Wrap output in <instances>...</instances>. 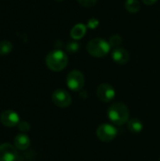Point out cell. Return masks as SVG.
I'll return each instance as SVG.
<instances>
[{"mask_svg":"<svg viewBox=\"0 0 160 161\" xmlns=\"http://www.w3.org/2000/svg\"><path fill=\"white\" fill-rule=\"evenodd\" d=\"M108 115L110 122L117 125H123L129 120V110L127 107L121 102L112 104L108 110Z\"/></svg>","mask_w":160,"mask_h":161,"instance_id":"cell-1","label":"cell"},{"mask_svg":"<svg viewBox=\"0 0 160 161\" xmlns=\"http://www.w3.org/2000/svg\"><path fill=\"white\" fill-rule=\"evenodd\" d=\"M46 66L53 72H60L64 70L68 64V57L61 50L51 51L45 58Z\"/></svg>","mask_w":160,"mask_h":161,"instance_id":"cell-2","label":"cell"},{"mask_svg":"<svg viewBox=\"0 0 160 161\" xmlns=\"http://www.w3.org/2000/svg\"><path fill=\"white\" fill-rule=\"evenodd\" d=\"M111 47L108 42L101 38H95L91 40L87 44L88 53L94 58H103L108 54Z\"/></svg>","mask_w":160,"mask_h":161,"instance_id":"cell-3","label":"cell"},{"mask_svg":"<svg viewBox=\"0 0 160 161\" xmlns=\"http://www.w3.org/2000/svg\"><path fill=\"white\" fill-rule=\"evenodd\" d=\"M66 83L71 91L79 92L83 89L85 85L84 75L78 70H73L68 74L66 78Z\"/></svg>","mask_w":160,"mask_h":161,"instance_id":"cell-4","label":"cell"},{"mask_svg":"<svg viewBox=\"0 0 160 161\" xmlns=\"http://www.w3.org/2000/svg\"><path fill=\"white\" fill-rule=\"evenodd\" d=\"M118 134L117 128L110 124H102L96 130L97 138L104 142H109L113 141Z\"/></svg>","mask_w":160,"mask_h":161,"instance_id":"cell-5","label":"cell"},{"mask_svg":"<svg viewBox=\"0 0 160 161\" xmlns=\"http://www.w3.org/2000/svg\"><path fill=\"white\" fill-rule=\"evenodd\" d=\"M96 95L100 101L104 103H108L115 98L116 92L115 89L108 83H103L98 86L96 90Z\"/></svg>","mask_w":160,"mask_h":161,"instance_id":"cell-6","label":"cell"},{"mask_svg":"<svg viewBox=\"0 0 160 161\" xmlns=\"http://www.w3.org/2000/svg\"><path fill=\"white\" fill-rule=\"evenodd\" d=\"M52 101L58 108H67L72 103V97L64 90H56L52 94Z\"/></svg>","mask_w":160,"mask_h":161,"instance_id":"cell-7","label":"cell"},{"mask_svg":"<svg viewBox=\"0 0 160 161\" xmlns=\"http://www.w3.org/2000/svg\"><path fill=\"white\" fill-rule=\"evenodd\" d=\"M18 152L14 145L10 143L0 144V161H16Z\"/></svg>","mask_w":160,"mask_h":161,"instance_id":"cell-8","label":"cell"},{"mask_svg":"<svg viewBox=\"0 0 160 161\" xmlns=\"http://www.w3.org/2000/svg\"><path fill=\"white\" fill-rule=\"evenodd\" d=\"M0 121L2 123L3 125L7 126V127H13L18 125V124L21 122L19 115L10 109L5 110L1 113L0 115Z\"/></svg>","mask_w":160,"mask_h":161,"instance_id":"cell-9","label":"cell"},{"mask_svg":"<svg viewBox=\"0 0 160 161\" xmlns=\"http://www.w3.org/2000/svg\"><path fill=\"white\" fill-rule=\"evenodd\" d=\"M111 58L117 64H125L129 60V53L126 49L118 47L111 52Z\"/></svg>","mask_w":160,"mask_h":161,"instance_id":"cell-10","label":"cell"},{"mask_svg":"<svg viewBox=\"0 0 160 161\" xmlns=\"http://www.w3.org/2000/svg\"><path fill=\"white\" fill-rule=\"evenodd\" d=\"M13 145L15 146V148L17 150L20 151H25L26 150L29 145H30V140L29 137L25 134H18L15 138H14V142H13Z\"/></svg>","mask_w":160,"mask_h":161,"instance_id":"cell-11","label":"cell"},{"mask_svg":"<svg viewBox=\"0 0 160 161\" xmlns=\"http://www.w3.org/2000/svg\"><path fill=\"white\" fill-rule=\"evenodd\" d=\"M87 32V25H83V24H76L75 25L73 26V28L71 29V37L74 40H80L82 39L85 34Z\"/></svg>","mask_w":160,"mask_h":161,"instance_id":"cell-12","label":"cell"},{"mask_svg":"<svg viewBox=\"0 0 160 161\" xmlns=\"http://www.w3.org/2000/svg\"><path fill=\"white\" fill-rule=\"evenodd\" d=\"M127 127L132 133H141L143 129V125L139 119L133 118L127 122Z\"/></svg>","mask_w":160,"mask_h":161,"instance_id":"cell-13","label":"cell"},{"mask_svg":"<svg viewBox=\"0 0 160 161\" xmlns=\"http://www.w3.org/2000/svg\"><path fill=\"white\" fill-rule=\"evenodd\" d=\"M124 6L126 10L130 13H137L141 9V3L139 0H126Z\"/></svg>","mask_w":160,"mask_h":161,"instance_id":"cell-14","label":"cell"},{"mask_svg":"<svg viewBox=\"0 0 160 161\" xmlns=\"http://www.w3.org/2000/svg\"><path fill=\"white\" fill-rule=\"evenodd\" d=\"M12 48H13V45L9 41L0 42V56H6L9 54Z\"/></svg>","mask_w":160,"mask_h":161,"instance_id":"cell-15","label":"cell"},{"mask_svg":"<svg viewBox=\"0 0 160 161\" xmlns=\"http://www.w3.org/2000/svg\"><path fill=\"white\" fill-rule=\"evenodd\" d=\"M122 42H123V39L120 35H112L108 40V43H109L110 47H112L114 49L118 48Z\"/></svg>","mask_w":160,"mask_h":161,"instance_id":"cell-16","label":"cell"},{"mask_svg":"<svg viewBox=\"0 0 160 161\" xmlns=\"http://www.w3.org/2000/svg\"><path fill=\"white\" fill-rule=\"evenodd\" d=\"M80 49V45L78 42H69L67 43L66 45V51L70 54H74V53H77Z\"/></svg>","mask_w":160,"mask_h":161,"instance_id":"cell-17","label":"cell"},{"mask_svg":"<svg viewBox=\"0 0 160 161\" xmlns=\"http://www.w3.org/2000/svg\"><path fill=\"white\" fill-rule=\"evenodd\" d=\"M18 128H19V130L20 131H22V132H24V133H25V132H28L29 130H30V125L27 123V122H25V121H22V122H20L19 124H18Z\"/></svg>","mask_w":160,"mask_h":161,"instance_id":"cell-18","label":"cell"},{"mask_svg":"<svg viewBox=\"0 0 160 161\" xmlns=\"http://www.w3.org/2000/svg\"><path fill=\"white\" fill-rule=\"evenodd\" d=\"M77 1L79 2V4L81 6L86 7V8H91L97 2V0H77Z\"/></svg>","mask_w":160,"mask_h":161,"instance_id":"cell-19","label":"cell"},{"mask_svg":"<svg viewBox=\"0 0 160 161\" xmlns=\"http://www.w3.org/2000/svg\"><path fill=\"white\" fill-rule=\"evenodd\" d=\"M98 25H99V21L96 18H91L88 21L87 27H89L91 29H95Z\"/></svg>","mask_w":160,"mask_h":161,"instance_id":"cell-20","label":"cell"},{"mask_svg":"<svg viewBox=\"0 0 160 161\" xmlns=\"http://www.w3.org/2000/svg\"><path fill=\"white\" fill-rule=\"evenodd\" d=\"M157 1V0H142V2H143L145 5H147V6H152V5H154V4H156Z\"/></svg>","mask_w":160,"mask_h":161,"instance_id":"cell-21","label":"cell"},{"mask_svg":"<svg viewBox=\"0 0 160 161\" xmlns=\"http://www.w3.org/2000/svg\"><path fill=\"white\" fill-rule=\"evenodd\" d=\"M56 1H58V2H60V1H63V0H56Z\"/></svg>","mask_w":160,"mask_h":161,"instance_id":"cell-22","label":"cell"},{"mask_svg":"<svg viewBox=\"0 0 160 161\" xmlns=\"http://www.w3.org/2000/svg\"><path fill=\"white\" fill-rule=\"evenodd\" d=\"M159 161H160V158H159Z\"/></svg>","mask_w":160,"mask_h":161,"instance_id":"cell-23","label":"cell"}]
</instances>
